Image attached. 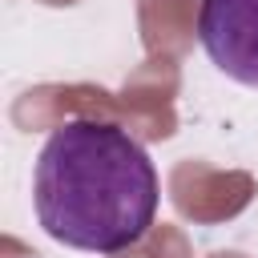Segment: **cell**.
Returning a JSON list of instances; mask_svg holds the SVG:
<instances>
[{
  "instance_id": "7a4b0ae2",
  "label": "cell",
  "mask_w": 258,
  "mask_h": 258,
  "mask_svg": "<svg viewBox=\"0 0 258 258\" xmlns=\"http://www.w3.org/2000/svg\"><path fill=\"white\" fill-rule=\"evenodd\" d=\"M198 44L218 73L258 89V0H202Z\"/></svg>"
},
{
  "instance_id": "6da1fadb",
  "label": "cell",
  "mask_w": 258,
  "mask_h": 258,
  "mask_svg": "<svg viewBox=\"0 0 258 258\" xmlns=\"http://www.w3.org/2000/svg\"><path fill=\"white\" fill-rule=\"evenodd\" d=\"M157 169L145 145L93 117L56 125L32 165V210L40 230L85 254H121L137 246L157 218Z\"/></svg>"
}]
</instances>
